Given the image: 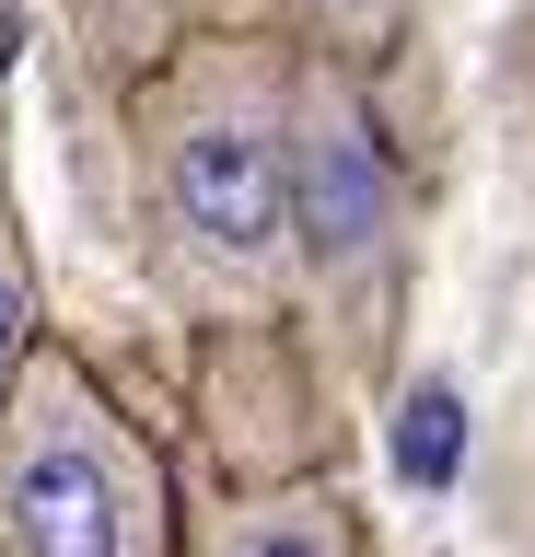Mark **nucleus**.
I'll use <instances>...</instances> for the list:
<instances>
[{"label": "nucleus", "instance_id": "nucleus-1", "mask_svg": "<svg viewBox=\"0 0 535 557\" xmlns=\"http://www.w3.org/2000/svg\"><path fill=\"white\" fill-rule=\"evenodd\" d=\"M291 116L303 47L280 24H175L117 82L129 256L186 337L291 313Z\"/></svg>", "mask_w": 535, "mask_h": 557}, {"label": "nucleus", "instance_id": "nucleus-2", "mask_svg": "<svg viewBox=\"0 0 535 557\" xmlns=\"http://www.w3.org/2000/svg\"><path fill=\"white\" fill-rule=\"evenodd\" d=\"M420 302V163L396 139L385 70L303 59L291 116V325L350 407H385Z\"/></svg>", "mask_w": 535, "mask_h": 557}, {"label": "nucleus", "instance_id": "nucleus-3", "mask_svg": "<svg viewBox=\"0 0 535 557\" xmlns=\"http://www.w3.org/2000/svg\"><path fill=\"white\" fill-rule=\"evenodd\" d=\"M0 557H175V465L59 325L0 395Z\"/></svg>", "mask_w": 535, "mask_h": 557}, {"label": "nucleus", "instance_id": "nucleus-4", "mask_svg": "<svg viewBox=\"0 0 535 557\" xmlns=\"http://www.w3.org/2000/svg\"><path fill=\"white\" fill-rule=\"evenodd\" d=\"M175 557H373V511L338 465L221 476L198 499H175Z\"/></svg>", "mask_w": 535, "mask_h": 557}, {"label": "nucleus", "instance_id": "nucleus-5", "mask_svg": "<svg viewBox=\"0 0 535 557\" xmlns=\"http://www.w3.org/2000/svg\"><path fill=\"white\" fill-rule=\"evenodd\" d=\"M175 24H280L303 59H350V70L408 59V0H151V35Z\"/></svg>", "mask_w": 535, "mask_h": 557}, {"label": "nucleus", "instance_id": "nucleus-6", "mask_svg": "<svg viewBox=\"0 0 535 557\" xmlns=\"http://www.w3.org/2000/svg\"><path fill=\"white\" fill-rule=\"evenodd\" d=\"M36 337H47V268H36V233H24V198L0 174V395L24 383Z\"/></svg>", "mask_w": 535, "mask_h": 557}]
</instances>
